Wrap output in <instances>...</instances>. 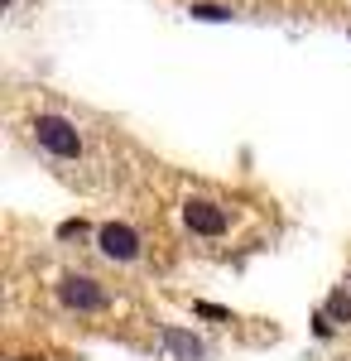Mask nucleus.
Wrapping results in <instances>:
<instances>
[{
	"label": "nucleus",
	"mask_w": 351,
	"mask_h": 361,
	"mask_svg": "<svg viewBox=\"0 0 351 361\" xmlns=\"http://www.w3.org/2000/svg\"><path fill=\"white\" fill-rule=\"evenodd\" d=\"M34 140H39L49 154H58V159H78V154H82L78 126L63 121V116H39V121H34Z\"/></svg>",
	"instance_id": "1"
},
{
	"label": "nucleus",
	"mask_w": 351,
	"mask_h": 361,
	"mask_svg": "<svg viewBox=\"0 0 351 361\" xmlns=\"http://www.w3.org/2000/svg\"><path fill=\"white\" fill-rule=\"evenodd\" d=\"M58 299L68 308H78V313H97V308H106V289L87 275H68L58 284Z\"/></svg>",
	"instance_id": "2"
},
{
	"label": "nucleus",
	"mask_w": 351,
	"mask_h": 361,
	"mask_svg": "<svg viewBox=\"0 0 351 361\" xmlns=\"http://www.w3.org/2000/svg\"><path fill=\"white\" fill-rule=\"evenodd\" d=\"M97 246H101V255H111V260H135L140 255V231L125 226V222H106L97 231Z\"/></svg>",
	"instance_id": "3"
},
{
	"label": "nucleus",
	"mask_w": 351,
	"mask_h": 361,
	"mask_svg": "<svg viewBox=\"0 0 351 361\" xmlns=\"http://www.w3.org/2000/svg\"><path fill=\"white\" fill-rule=\"evenodd\" d=\"M183 222H188V231H197V236H221V231H226V212H221L216 202H207V197H192L188 207H183Z\"/></svg>",
	"instance_id": "4"
},
{
	"label": "nucleus",
	"mask_w": 351,
	"mask_h": 361,
	"mask_svg": "<svg viewBox=\"0 0 351 361\" xmlns=\"http://www.w3.org/2000/svg\"><path fill=\"white\" fill-rule=\"evenodd\" d=\"M164 347H168L178 361H202L207 357V347H202L192 333H183V328H164Z\"/></svg>",
	"instance_id": "5"
},
{
	"label": "nucleus",
	"mask_w": 351,
	"mask_h": 361,
	"mask_svg": "<svg viewBox=\"0 0 351 361\" xmlns=\"http://www.w3.org/2000/svg\"><path fill=\"white\" fill-rule=\"evenodd\" d=\"M327 318H332V323H351V294L347 289H337V294L327 299Z\"/></svg>",
	"instance_id": "6"
},
{
	"label": "nucleus",
	"mask_w": 351,
	"mask_h": 361,
	"mask_svg": "<svg viewBox=\"0 0 351 361\" xmlns=\"http://www.w3.org/2000/svg\"><path fill=\"white\" fill-rule=\"evenodd\" d=\"M188 15H192V20H212V25H216V20H231V10H226V5H192Z\"/></svg>",
	"instance_id": "7"
},
{
	"label": "nucleus",
	"mask_w": 351,
	"mask_h": 361,
	"mask_svg": "<svg viewBox=\"0 0 351 361\" xmlns=\"http://www.w3.org/2000/svg\"><path fill=\"white\" fill-rule=\"evenodd\" d=\"M313 333H318V337H332V318H327V313H318V318H313Z\"/></svg>",
	"instance_id": "8"
},
{
	"label": "nucleus",
	"mask_w": 351,
	"mask_h": 361,
	"mask_svg": "<svg viewBox=\"0 0 351 361\" xmlns=\"http://www.w3.org/2000/svg\"><path fill=\"white\" fill-rule=\"evenodd\" d=\"M197 313L202 318H226V308H216V304H197Z\"/></svg>",
	"instance_id": "9"
},
{
	"label": "nucleus",
	"mask_w": 351,
	"mask_h": 361,
	"mask_svg": "<svg viewBox=\"0 0 351 361\" xmlns=\"http://www.w3.org/2000/svg\"><path fill=\"white\" fill-rule=\"evenodd\" d=\"M20 361H34V357H20Z\"/></svg>",
	"instance_id": "10"
}]
</instances>
